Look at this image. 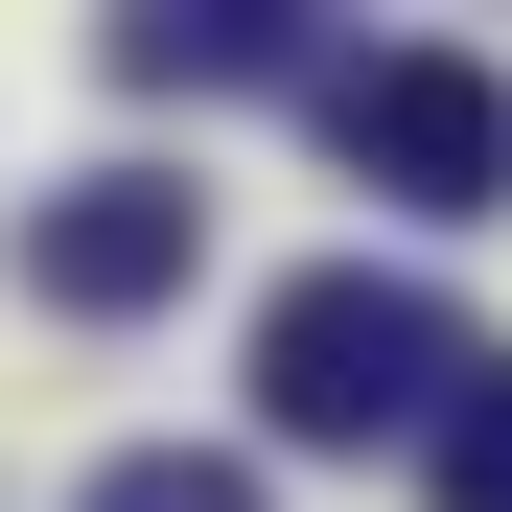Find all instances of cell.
<instances>
[{"label":"cell","mask_w":512,"mask_h":512,"mask_svg":"<svg viewBox=\"0 0 512 512\" xmlns=\"http://www.w3.org/2000/svg\"><path fill=\"white\" fill-rule=\"evenodd\" d=\"M187 256H210V187H163V163H94V187H47V210H24V303L140 326V303H187Z\"/></svg>","instance_id":"3"},{"label":"cell","mask_w":512,"mask_h":512,"mask_svg":"<svg viewBox=\"0 0 512 512\" xmlns=\"http://www.w3.org/2000/svg\"><path fill=\"white\" fill-rule=\"evenodd\" d=\"M489 350H466V303L443 280H373V256H326V280L256 303V419L280 443H419Z\"/></svg>","instance_id":"1"},{"label":"cell","mask_w":512,"mask_h":512,"mask_svg":"<svg viewBox=\"0 0 512 512\" xmlns=\"http://www.w3.org/2000/svg\"><path fill=\"white\" fill-rule=\"evenodd\" d=\"M419 466H443V512H512V350H489L443 419H419Z\"/></svg>","instance_id":"5"},{"label":"cell","mask_w":512,"mask_h":512,"mask_svg":"<svg viewBox=\"0 0 512 512\" xmlns=\"http://www.w3.org/2000/svg\"><path fill=\"white\" fill-rule=\"evenodd\" d=\"M94 512H280V489H256L233 443H117V466H94Z\"/></svg>","instance_id":"6"},{"label":"cell","mask_w":512,"mask_h":512,"mask_svg":"<svg viewBox=\"0 0 512 512\" xmlns=\"http://www.w3.org/2000/svg\"><path fill=\"white\" fill-rule=\"evenodd\" d=\"M94 70L117 94H256V70H326V47H303V0H117Z\"/></svg>","instance_id":"4"},{"label":"cell","mask_w":512,"mask_h":512,"mask_svg":"<svg viewBox=\"0 0 512 512\" xmlns=\"http://www.w3.org/2000/svg\"><path fill=\"white\" fill-rule=\"evenodd\" d=\"M326 94V163L350 187H396V210H512V70H466V47H326L303 70Z\"/></svg>","instance_id":"2"}]
</instances>
